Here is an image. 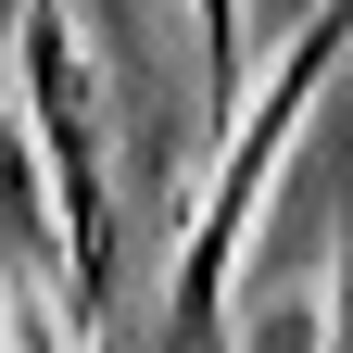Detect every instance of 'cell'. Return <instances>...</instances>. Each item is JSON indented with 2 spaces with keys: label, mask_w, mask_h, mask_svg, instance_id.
I'll list each match as a JSON object with an SVG mask.
<instances>
[{
  "label": "cell",
  "mask_w": 353,
  "mask_h": 353,
  "mask_svg": "<svg viewBox=\"0 0 353 353\" xmlns=\"http://www.w3.org/2000/svg\"><path fill=\"white\" fill-rule=\"evenodd\" d=\"M13 76H26V126L63 202V290H76V316H101L114 303V152H101V88H88L63 0H13Z\"/></svg>",
  "instance_id": "6da1fadb"
},
{
  "label": "cell",
  "mask_w": 353,
  "mask_h": 353,
  "mask_svg": "<svg viewBox=\"0 0 353 353\" xmlns=\"http://www.w3.org/2000/svg\"><path fill=\"white\" fill-rule=\"evenodd\" d=\"M190 26H202V76H214V88H240V63H252V38H240V0H190Z\"/></svg>",
  "instance_id": "3957f363"
},
{
  "label": "cell",
  "mask_w": 353,
  "mask_h": 353,
  "mask_svg": "<svg viewBox=\"0 0 353 353\" xmlns=\"http://www.w3.org/2000/svg\"><path fill=\"white\" fill-rule=\"evenodd\" d=\"M0 278L63 303V202H51V164H38L26 114H0Z\"/></svg>",
  "instance_id": "7a4b0ae2"
},
{
  "label": "cell",
  "mask_w": 353,
  "mask_h": 353,
  "mask_svg": "<svg viewBox=\"0 0 353 353\" xmlns=\"http://www.w3.org/2000/svg\"><path fill=\"white\" fill-rule=\"evenodd\" d=\"M0 63H13V0H0Z\"/></svg>",
  "instance_id": "277c9868"
}]
</instances>
